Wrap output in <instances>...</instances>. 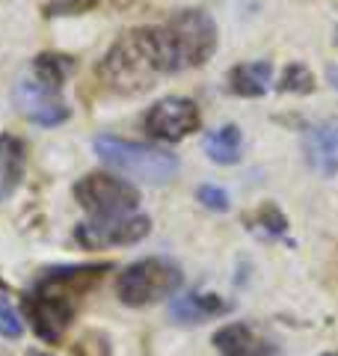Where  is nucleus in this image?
Listing matches in <instances>:
<instances>
[{
  "mask_svg": "<svg viewBox=\"0 0 338 356\" xmlns=\"http://www.w3.org/2000/svg\"><path fill=\"white\" fill-rule=\"evenodd\" d=\"M303 146H306V161L314 172H321L326 178L335 175L338 172V119L309 125Z\"/></svg>",
  "mask_w": 338,
  "mask_h": 356,
  "instance_id": "nucleus-10",
  "label": "nucleus"
},
{
  "mask_svg": "<svg viewBox=\"0 0 338 356\" xmlns=\"http://www.w3.org/2000/svg\"><path fill=\"white\" fill-rule=\"evenodd\" d=\"M326 77H330V83L338 89V65H330V69H326Z\"/></svg>",
  "mask_w": 338,
  "mask_h": 356,
  "instance_id": "nucleus-23",
  "label": "nucleus"
},
{
  "mask_svg": "<svg viewBox=\"0 0 338 356\" xmlns=\"http://www.w3.org/2000/svg\"><path fill=\"white\" fill-rule=\"evenodd\" d=\"M252 222H255L252 229L264 232V235H270V238H285V232H288V220H285V214H282L276 205L258 208L255 217H252Z\"/></svg>",
  "mask_w": 338,
  "mask_h": 356,
  "instance_id": "nucleus-19",
  "label": "nucleus"
},
{
  "mask_svg": "<svg viewBox=\"0 0 338 356\" xmlns=\"http://www.w3.org/2000/svg\"><path fill=\"white\" fill-rule=\"evenodd\" d=\"M15 104L33 125H42V128L63 125V122L72 116V110L60 98V92L42 86L39 81H21L15 86Z\"/></svg>",
  "mask_w": 338,
  "mask_h": 356,
  "instance_id": "nucleus-9",
  "label": "nucleus"
},
{
  "mask_svg": "<svg viewBox=\"0 0 338 356\" xmlns=\"http://www.w3.org/2000/svg\"><path fill=\"white\" fill-rule=\"evenodd\" d=\"M72 72H74V60L69 54H39L33 60V81H39L48 89H56V92L69 81Z\"/></svg>",
  "mask_w": 338,
  "mask_h": 356,
  "instance_id": "nucleus-16",
  "label": "nucleus"
},
{
  "mask_svg": "<svg viewBox=\"0 0 338 356\" xmlns=\"http://www.w3.org/2000/svg\"><path fill=\"white\" fill-rule=\"evenodd\" d=\"M154 30H157V42H161L166 74L199 69L217 51V24L202 9L175 13L163 24H154Z\"/></svg>",
  "mask_w": 338,
  "mask_h": 356,
  "instance_id": "nucleus-3",
  "label": "nucleus"
},
{
  "mask_svg": "<svg viewBox=\"0 0 338 356\" xmlns=\"http://www.w3.org/2000/svg\"><path fill=\"white\" fill-rule=\"evenodd\" d=\"M184 285V273L182 267L169 259H140L128 264L116 280V294L125 306L131 309H143V306H154L161 300L172 297L178 288Z\"/></svg>",
  "mask_w": 338,
  "mask_h": 356,
  "instance_id": "nucleus-5",
  "label": "nucleus"
},
{
  "mask_svg": "<svg viewBox=\"0 0 338 356\" xmlns=\"http://www.w3.org/2000/svg\"><path fill=\"white\" fill-rule=\"evenodd\" d=\"M199 125H202L199 107L184 95H166L161 102H154L149 113L143 116L145 134L161 143H182L190 134H196Z\"/></svg>",
  "mask_w": 338,
  "mask_h": 356,
  "instance_id": "nucleus-7",
  "label": "nucleus"
},
{
  "mask_svg": "<svg viewBox=\"0 0 338 356\" xmlns=\"http://www.w3.org/2000/svg\"><path fill=\"white\" fill-rule=\"evenodd\" d=\"M270 81H273V65L270 63H243L229 72V89L241 98H261Z\"/></svg>",
  "mask_w": 338,
  "mask_h": 356,
  "instance_id": "nucleus-14",
  "label": "nucleus"
},
{
  "mask_svg": "<svg viewBox=\"0 0 338 356\" xmlns=\"http://www.w3.org/2000/svg\"><path fill=\"white\" fill-rule=\"evenodd\" d=\"M92 146H95V154L107 166H113L116 172L128 178H137L143 184H166L178 172L175 154L149 146V143H134V140L113 137V134H101V137H95Z\"/></svg>",
  "mask_w": 338,
  "mask_h": 356,
  "instance_id": "nucleus-4",
  "label": "nucleus"
},
{
  "mask_svg": "<svg viewBox=\"0 0 338 356\" xmlns=\"http://www.w3.org/2000/svg\"><path fill=\"white\" fill-rule=\"evenodd\" d=\"M241 149H243V134L238 125H223L217 131H211L205 137V152L214 163L220 166H232L241 161Z\"/></svg>",
  "mask_w": 338,
  "mask_h": 356,
  "instance_id": "nucleus-15",
  "label": "nucleus"
},
{
  "mask_svg": "<svg viewBox=\"0 0 338 356\" xmlns=\"http://www.w3.org/2000/svg\"><path fill=\"white\" fill-rule=\"evenodd\" d=\"M323 356H335V353H323Z\"/></svg>",
  "mask_w": 338,
  "mask_h": 356,
  "instance_id": "nucleus-24",
  "label": "nucleus"
},
{
  "mask_svg": "<svg viewBox=\"0 0 338 356\" xmlns=\"http://www.w3.org/2000/svg\"><path fill=\"white\" fill-rule=\"evenodd\" d=\"M74 199L92 220H113L137 211L140 191L110 172H89L74 184Z\"/></svg>",
  "mask_w": 338,
  "mask_h": 356,
  "instance_id": "nucleus-6",
  "label": "nucleus"
},
{
  "mask_svg": "<svg viewBox=\"0 0 338 356\" xmlns=\"http://www.w3.org/2000/svg\"><path fill=\"white\" fill-rule=\"evenodd\" d=\"M72 356H113V344L110 336L101 330H86L74 339L72 344Z\"/></svg>",
  "mask_w": 338,
  "mask_h": 356,
  "instance_id": "nucleus-18",
  "label": "nucleus"
},
{
  "mask_svg": "<svg viewBox=\"0 0 338 356\" xmlns=\"http://www.w3.org/2000/svg\"><path fill=\"white\" fill-rule=\"evenodd\" d=\"M21 332H24V321L18 318V312L6 303V300H0V336L3 339H21Z\"/></svg>",
  "mask_w": 338,
  "mask_h": 356,
  "instance_id": "nucleus-21",
  "label": "nucleus"
},
{
  "mask_svg": "<svg viewBox=\"0 0 338 356\" xmlns=\"http://www.w3.org/2000/svg\"><path fill=\"white\" fill-rule=\"evenodd\" d=\"M152 232V220L145 214H128L113 220H89L77 222L74 241L86 250H104V247H128L140 243Z\"/></svg>",
  "mask_w": 338,
  "mask_h": 356,
  "instance_id": "nucleus-8",
  "label": "nucleus"
},
{
  "mask_svg": "<svg viewBox=\"0 0 338 356\" xmlns=\"http://www.w3.org/2000/svg\"><path fill=\"white\" fill-rule=\"evenodd\" d=\"M214 348L223 356H276L279 348L250 324H225L214 332Z\"/></svg>",
  "mask_w": 338,
  "mask_h": 356,
  "instance_id": "nucleus-11",
  "label": "nucleus"
},
{
  "mask_svg": "<svg viewBox=\"0 0 338 356\" xmlns=\"http://www.w3.org/2000/svg\"><path fill=\"white\" fill-rule=\"evenodd\" d=\"M232 303L223 300L220 294H202V291H190L175 297V303L169 306V315H172L178 324H202V321L229 315Z\"/></svg>",
  "mask_w": 338,
  "mask_h": 356,
  "instance_id": "nucleus-13",
  "label": "nucleus"
},
{
  "mask_svg": "<svg viewBox=\"0 0 338 356\" xmlns=\"http://www.w3.org/2000/svg\"><path fill=\"white\" fill-rule=\"evenodd\" d=\"M27 172V146L15 134H0V202L13 196Z\"/></svg>",
  "mask_w": 338,
  "mask_h": 356,
  "instance_id": "nucleus-12",
  "label": "nucleus"
},
{
  "mask_svg": "<svg viewBox=\"0 0 338 356\" xmlns=\"http://www.w3.org/2000/svg\"><path fill=\"white\" fill-rule=\"evenodd\" d=\"M196 199L211 211H229V193L217 184H202L196 191Z\"/></svg>",
  "mask_w": 338,
  "mask_h": 356,
  "instance_id": "nucleus-22",
  "label": "nucleus"
},
{
  "mask_svg": "<svg viewBox=\"0 0 338 356\" xmlns=\"http://www.w3.org/2000/svg\"><path fill=\"white\" fill-rule=\"evenodd\" d=\"M314 74L306 69L303 63H291L279 77V92H297V95H309L314 92Z\"/></svg>",
  "mask_w": 338,
  "mask_h": 356,
  "instance_id": "nucleus-17",
  "label": "nucleus"
},
{
  "mask_svg": "<svg viewBox=\"0 0 338 356\" xmlns=\"http://www.w3.org/2000/svg\"><path fill=\"white\" fill-rule=\"evenodd\" d=\"M166 74L161 42L154 27H134L110 44L98 63V77L119 95H140Z\"/></svg>",
  "mask_w": 338,
  "mask_h": 356,
  "instance_id": "nucleus-2",
  "label": "nucleus"
},
{
  "mask_svg": "<svg viewBox=\"0 0 338 356\" xmlns=\"http://www.w3.org/2000/svg\"><path fill=\"white\" fill-rule=\"evenodd\" d=\"M113 270L110 261H89V264H63L51 267L36 276V282L24 297V318L30 321L33 332L45 344L63 341L65 330L72 327L81 300L98 288V282Z\"/></svg>",
  "mask_w": 338,
  "mask_h": 356,
  "instance_id": "nucleus-1",
  "label": "nucleus"
},
{
  "mask_svg": "<svg viewBox=\"0 0 338 356\" xmlns=\"http://www.w3.org/2000/svg\"><path fill=\"white\" fill-rule=\"evenodd\" d=\"M95 6H101V0H54V3L45 6V15L54 18V15H83V13H92Z\"/></svg>",
  "mask_w": 338,
  "mask_h": 356,
  "instance_id": "nucleus-20",
  "label": "nucleus"
}]
</instances>
